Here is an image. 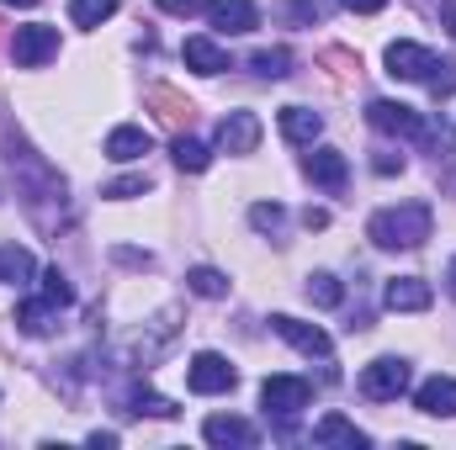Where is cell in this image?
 I'll return each mask as SVG.
<instances>
[{"label":"cell","instance_id":"obj_6","mask_svg":"<svg viewBox=\"0 0 456 450\" xmlns=\"http://www.w3.org/2000/svg\"><path fill=\"white\" fill-rule=\"evenodd\" d=\"M271 329L287 339L292 350H303V355H319V360H330V355H335V339L324 334L319 324H303V318H292V313H276V318H271Z\"/></svg>","mask_w":456,"mask_h":450},{"label":"cell","instance_id":"obj_35","mask_svg":"<svg viewBox=\"0 0 456 450\" xmlns=\"http://www.w3.org/2000/svg\"><path fill=\"white\" fill-rule=\"evenodd\" d=\"M441 21H446V32L456 37V0H441Z\"/></svg>","mask_w":456,"mask_h":450},{"label":"cell","instance_id":"obj_9","mask_svg":"<svg viewBox=\"0 0 456 450\" xmlns=\"http://www.w3.org/2000/svg\"><path fill=\"white\" fill-rule=\"evenodd\" d=\"M218 149L224 154H255L260 149V117L255 112H228L218 122Z\"/></svg>","mask_w":456,"mask_h":450},{"label":"cell","instance_id":"obj_13","mask_svg":"<svg viewBox=\"0 0 456 450\" xmlns=\"http://www.w3.org/2000/svg\"><path fill=\"white\" fill-rule=\"evenodd\" d=\"M202 435H208V446H239V450H249L260 440V430H255L249 419H233V414H213V419L202 424Z\"/></svg>","mask_w":456,"mask_h":450},{"label":"cell","instance_id":"obj_31","mask_svg":"<svg viewBox=\"0 0 456 450\" xmlns=\"http://www.w3.org/2000/svg\"><path fill=\"white\" fill-rule=\"evenodd\" d=\"M159 11H170V16H197V11H208V0H159Z\"/></svg>","mask_w":456,"mask_h":450},{"label":"cell","instance_id":"obj_15","mask_svg":"<svg viewBox=\"0 0 456 450\" xmlns=\"http://www.w3.org/2000/svg\"><path fill=\"white\" fill-rule=\"evenodd\" d=\"M308 175H314V186H324V191H345L350 165H345L340 149H314V154H308Z\"/></svg>","mask_w":456,"mask_h":450},{"label":"cell","instance_id":"obj_37","mask_svg":"<svg viewBox=\"0 0 456 450\" xmlns=\"http://www.w3.org/2000/svg\"><path fill=\"white\" fill-rule=\"evenodd\" d=\"M446 292L456 297V254H452V265H446Z\"/></svg>","mask_w":456,"mask_h":450},{"label":"cell","instance_id":"obj_4","mask_svg":"<svg viewBox=\"0 0 456 450\" xmlns=\"http://www.w3.org/2000/svg\"><path fill=\"white\" fill-rule=\"evenodd\" d=\"M260 403H265V414H276V419H297V414L314 403V387H308L303 376H265V382H260Z\"/></svg>","mask_w":456,"mask_h":450},{"label":"cell","instance_id":"obj_24","mask_svg":"<svg viewBox=\"0 0 456 450\" xmlns=\"http://www.w3.org/2000/svg\"><path fill=\"white\" fill-rule=\"evenodd\" d=\"M308 302H319V308H340L345 286L330 276V270H314V276H308Z\"/></svg>","mask_w":456,"mask_h":450},{"label":"cell","instance_id":"obj_12","mask_svg":"<svg viewBox=\"0 0 456 450\" xmlns=\"http://www.w3.org/2000/svg\"><path fill=\"white\" fill-rule=\"evenodd\" d=\"M16 329L32 339L53 334L59 329V302L53 297H27V302H16Z\"/></svg>","mask_w":456,"mask_h":450},{"label":"cell","instance_id":"obj_22","mask_svg":"<svg viewBox=\"0 0 456 450\" xmlns=\"http://www.w3.org/2000/svg\"><path fill=\"white\" fill-rule=\"evenodd\" d=\"M186 292L218 302V297H228V276L224 270H213V265H197V270H186Z\"/></svg>","mask_w":456,"mask_h":450},{"label":"cell","instance_id":"obj_16","mask_svg":"<svg viewBox=\"0 0 456 450\" xmlns=\"http://www.w3.org/2000/svg\"><path fill=\"white\" fill-rule=\"evenodd\" d=\"M181 59H186L197 75H224L228 69V53L213 37H186V43H181Z\"/></svg>","mask_w":456,"mask_h":450},{"label":"cell","instance_id":"obj_27","mask_svg":"<svg viewBox=\"0 0 456 450\" xmlns=\"http://www.w3.org/2000/svg\"><path fill=\"white\" fill-rule=\"evenodd\" d=\"M149 191V175H122L112 186H102V197H112V202H127V197H143Z\"/></svg>","mask_w":456,"mask_h":450},{"label":"cell","instance_id":"obj_10","mask_svg":"<svg viewBox=\"0 0 456 450\" xmlns=\"http://www.w3.org/2000/svg\"><path fill=\"white\" fill-rule=\"evenodd\" d=\"M382 302H387L393 313H425V308L436 302V292H430V281H419V276H398V281H387Z\"/></svg>","mask_w":456,"mask_h":450},{"label":"cell","instance_id":"obj_17","mask_svg":"<svg viewBox=\"0 0 456 450\" xmlns=\"http://www.w3.org/2000/svg\"><path fill=\"white\" fill-rule=\"evenodd\" d=\"M314 446H345V450H361L366 446V435L345 419V414H324L319 424H314Z\"/></svg>","mask_w":456,"mask_h":450},{"label":"cell","instance_id":"obj_20","mask_svg":"<svg viewBox=\"0 0 456 450\" xmlns=\"http://www.w3.org/2000/svg\"><path fill=\"white\" fill-rule=\"evenodd\" d=\"M32 276H37V260L21 244H0V281L16 286V281H32Z\"/></svg>","mask_w":456,"mask_h":450},{"label":"cell","instance_id":"obj_25","mask_svg":"<svg viewBox=\"0 0 456 450\" xmlns=\"http://www.w3.org/2000/svg\"><path fill=\"white\" fill-rule=\"evenodd\" d=\"M117 16V0H75L69 5V21L75 27H102V21H112Z\"/></svg>","mask_w":456,"mask_h":450},{"label":"cell","instance_id":"obj_30","mask_svg":"<svg viewBox=\"0 0 456 450\" xmlns=\"http://www.w3.org/2000/svg\"><path fill=\"white\" fill-rule=\"evenodd\" d=\"M436 96H456V64H436V75L425 80Z\"/></svg>","mask_w":456,"mask_h":450},{"label":"cell","instance_id":"obj_8","mask_svg":"<svg viewBox=\"0 0 456 450\" xmlns=\"http://www.w3.org/2000/svg\"><path fill=\"white\" fill-rule=\"evenodd\" d=\"M366 117H371L377 133H393V138H419V127H425V117L414 107H403V101H371Z\"/></svg>","mask_w":456,"mask_h":450},{"label":"cell","instance_id":"obj_32","mask_svg":"<svg viewBox=\"0 0 456 450\" xmlns=\"http://www.w3.org/2000/svg\"><path fill=\"white\" fill-rule=\"evenodd\" d=\"M371 170H377V175H393V170H403V154H377Z\"/></svg>","mask_w":456,"mask_h":450},{"label":"cell","instance_id":"obj_11","mask_svg":"<svg viewBox=\"0 0 456 450\" xmlns=\"http://www.w3.org/2000/svg\"><path fill=\"white\" fill-rule=\"evenodd\" d=\"M414 408L430 419H456V376H430L414 392Z\"/></svg>","mask_w":456,"mask_h":450},{"label":"cell","instance_id":"obj_33","mask_svg":"<svg viewBox=\"0 0 456 450\" xmlns=\"http://www.w3.org/2000/svg\"><path fill=\"white\" fill-rule=\"evenodd\" d=\"M387 0H345V11H361V16H371V11H382Z\"/></svg>","mask_w":456,"mask_h":450},{"label":"cell","instance_id":"obj_28","mask_svg":"<svg viewBox=\"0 0 456 450\" xmlns=\"http://www.w3.org/2000/svg\"><path fill=\"white\" fill-rule=\"evenodd\" d=\"M43 297H53L59 308H69V302H75V286H69L59 270H43Z\"/></svg>","mask_w":456,"mask_h":450},{"label":"cell","instance_id":"obj_1","mask_svg":"<svg viewBox=\"0 0 456 450\" xmlns=\"http://www.w3.org/2000/svg\"><path fill=\"white\" fill-rule=\"evenodd\" d=\"M430 228H436V213H430L425 202H398V207L371 213L366 238H371L377 249H419V244L430 238Z\"/></svg>","mask_w":456,"mask_h":450},{"label":"cell","instance_id":"obj_34","mask_svg":"<svg viewBox=\"0 0 456 450\" xmlns=\"http://www.w3.org/2000/svg\"><path fill=\"white\" fill-rule=\"evenodd\" d=\"M303 223H308V228H330V213H324V207H308V213H303Z\"/></svg>","mask_w":456,"mask_h":450},{"label":"cell","instance_id":"obj_3","mask_svg":"<svg viewBox=\"0 0 456 450\" xmlns=\"http://www.w3.org/2000/svg\"><path fill=\"white\" fill-rule=\"evenodd\" d=\"M11 59H16V69H43L48 59H59V27H43V21L16 27V37H11Z\"/></svg>","mask_w":456,"mask_h":450},{"label":"cell","instance_id":"obj_2","mask_svg":"<svg viewBox=\"0 0 456 450\" xmlns=\"http://www.w3.org/2000/svg\"><path fill=\"white\" fill-rule=\"evenodd\" d=\"M361 392H366L371 403H398V398L409 392V360H398V355H377V360L361 371Z\"/></svg>","mask_w":456,"mask_h":450},{"label":"cell","instance_id":"obj_21","mask_svg":"<svg viewBox=\"0 0 456 450\" xmlns=\"http://www.w3.org/2000/svg\"><path fill=\"white\" fill-rule=\"evenodd\" d=\"M170 154H175V165H181L186 175H202V170L213 165V149H208V143H197V138H186V133L170 143Z\"/></svg>","mask_w":456,"mask_h":450},{"label":"cell","instance_id":"obj_7","mask_svg":"<svg viewBox=\"0 0 456 450\" xmlns=\"http://www.w3.org/2000/svg\"><path fill=\"white\" fill-rule=\"evenodd\" d=\"M436 64H441V59H436L430 48L409 43V37L387 48V75H393V80H430V75H436Z\"/></svg>","mask_w":456,"mask_h":450},{"label":"cell","instance_id":"obj_29","mask_svg":"<svg viewBox=\"0 0 456 450\" xmlns=\"http://www.w3.org/2000/svg\"><path fill=\"white\" fill-rule=\"evenodd\" d=\"M281 218H287V213H281L276 202H255V207H249V223L260 228V233H271V228H281Z\"/></svg>","mask_w":456,"mask_h":450},{"label":"cell","instance_id":"obj_26","mask_svg":"<svg viewBox=\"0 0 456 450\" xmlns=\"http://www.w3.org/2000/svg\"><path fill=\"white\" fill-rule=\"evenodd\" d=\"M133 414H149V419H175L181 408H175L170 398H154V392H138V398H133Z\"/></svg>","mask_w":456,"mask_h":450},{"label":"cell","instance_id":"obj_19","mask_svg":"<svg viewBox=\"0 0 456 450\" xmlns=\"http://www.w3.org/2000/svg\"><path fill=\"white\" fill-rule=\"evenodd\" d=\"M149 154V133L143 127H112L107 133V159L127 165V159H143Z\"/></svg>","mask_w":456,"mask_h":450},{"label":"cell","instance_id":"obj_36","mask_svg":"<svg viewBox=\"0 0 456 450\" xmlns=\"http://www.w3.org/2000/svg\"><path fill=\"white\" fill-rule=\"evenodd\" d=\"M117 260L122 265H149V254H138V249H117Z\"/></svg>","mask_w":456,"mask_h":450},{"label":"cell","instance_id":"obj_23","mask_svg":"<svg viewBox=\"0 0 456 450\" xmlns=\"http://www.w3.org/2000/svg\"><path fill=\"white\" fill-rule=\"evenodd\" d=\"M249 69H255L260 80H281V75L292 69V53H287V48H260V53H249Z\"/></svg>","mask_w":456,"mask_h":450},{"label":"cell","instance_id":"obj_18","mask_svg":"<svg viewBox=\"0 0 456 450\" xmlns=\"http://www.w3.org/2000/svg\"><path fill=\"white\" fill-rule=\"evenodd\" d=\"M324 133V117L308 112V107H281V138L287 143H314Z\"/></svg>","mask_w":456,"mask_h":450},{"label":"cell","instance_id":"obj_14","mask_svg":"<svg viewBox=\"0 0 456 450\" xmlns=\"http://www.w3.org/2000/svg\"><path fill=\"white\" fill-rule=\"evenodd\" d=\"M208 16L218 32H255L260 27V11L249 0H208Z\"/></svg>","mask_w":456,"mask_h":450},{"label":"cell","instance_id":"obj_38","mask_svg":"<svg viewBox=\"0 0 456 450\" xmlns=\"http://www.w3.org/2000/svg\"><path fill=\"white\" fill-rule=\"evenodd\" d=\"M5 5H37V0H5Z\"/></svg>","mask_w":456,"mask_h":450},{"label":"cell","instance_id":"obj_5","mask_svg":"<svg viewBox=\"0 0 456 450\" xmlns=\"http://www.w3.org/2000/svg\"><path fill=\"white\" fill-rule=\"evenodd\" d=\"M233 382H239V371L228 366L218 350H202V355H191V366H186V387H191V392H202V398L233 392Z\"/></svg>","mask_w":456,"mask_h":450}]
</instances>
